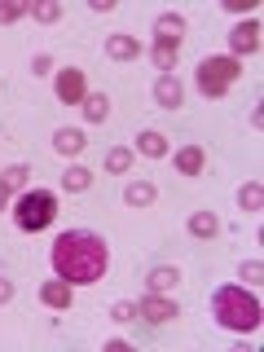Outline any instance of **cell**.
<instances>
[{"label":"cell","instance_id":"6da1fadb","mask_svg":"<svg viewBox=\"0 0 264 352\" xmlns=\"http://www.w3.org/2000/svg\"><path fill=\"white\" fill-rule=\"evenodd\" d=\"M49 264H53V278H62L71 286H93L110 269V247L93 229H66V234L53 238Z\"/></svg>","mask_w":264,"mask_h":352},{"label":"cell","instance_id":"7a4b0ae2","mask_svg":"<svg viewBox=\"0 0 264 352\" xmlns=\"http://www.w3.org/2000/svg\"><path fill=\"white\" fill-rule=\"evenodd\" d=\"M212 317L234 335H251L260 330V300L247 286H216L212 291Z\"/></svg>","mask_w":264,"mask_h":352},{"label":"cell","instance_id":"3957f363","mask_svg":"<svg viewBox=\"0 0 264 352\" xmlns=\"http://www.w3.org/2000/svg\"><path fill=\"white\" fill-rule=\"evenodd\" d=\"M53 220H58V198L49 190H27L14 203V225L22 234H40V229H49Z\"/></svg>","mask_w":264,"mask_h":352},{"label":"cell","instance_id":"277c9868","mask_svg":"<svg viewBox=\"0 0 264 352\" xmlns=\"http://www.w3.org/2000/svg\"><path fill=\"white\" fill-rule=\"evenodd\" d=\"M242 75V62L238 58H203L198 62V71H194V80H198V93L203 97H212V102H220V97L229 93V84H234Z\"/></svg>","mask_w":264,"mask_h":352},{"label":"cell","instance_id":"5b68a950","mask_svg":"<svg viewBox=\"0 0 264 352\" xmlns=\"http://www.w3.org/2000/svg\"><path fill=\"white\" fill-rule=\"evenodd\" d=\"M137 317L141 322H150V326H168V322H176L181 317V304L176 300H168V295H141V304H137Z\"/></svg>","mask_w":264,"mask_h":352},{"label":"cell","instance_id":"8992f818","mask_svg":"<svg viewBox=\"0 0 264 352\" xmlns=\"http://www.w3.org/2000/svg\"><path fill=\"white\" fill-rule=\"evenodd\" d=\"M53 93H58V102H66V106H80L84 93H88L84 71H80V66H62L58 80H53Z\"/></svg>","mask_w":264,"mask_h":352},{"label":"cell","instance_id":"52a82bcc","mask_svg":"<svg viewBox=\"0 0 264 352\" xmlns=\"http://www.w3.org/2000/svg\"><path fill=\"white\" fill-rule=\"evenodd\" d=\"M251 53H260V22L256 18H247V22H238L234 31H229V58H251Z\"/></svg>","mask_w":264,"mask_h":352},{"label":"cell","instance_id":"ba28073f","mask_svg":"<svg viewBox=\"0 0 264 352\" xmlns=\"http://www.w3.org/2000/svg\"><path fill=\"white\" fill-rule=\"evenodd\" d=\"M154 102H159V110H176L185 102V88H181V80H176V71L154 80Z\"/></svg>","mask_w":264,"mask_h":352},{"label":"cell","instance_id":"9c48e42d","mask_svg":"<svg viewBox=\"0 0 264 352\" xmlns=\"http://www.w3.org/2000/svg\"><path fill=\"white\" fill-rule=\"evenodd\" d=\"M185 40V18L181 14H159L154 18V44H176L181 49Z\"/></svg>","mask_w":264,"mask_h":352},{"label":"cell","instance_id":"30bf717a","mask_svg":"<svg viewBox=\"0 0 264 352\" xmlns=\"http://www.w3.org/2000/svg\"><path fill=\"white\" fill-rule=\"evenodd\" d=\"M141 53V40L128 36V31H115V36H106V58L110 62H132Z\"/></svg>","mask_w":264,"mask_h":352},{"label":"cell","instance_id":"8fae6325","mask_svg":"<svg viewBox=\"0 0 264 352\" xmlns=\"http://www.w3.org/2000/svg\"><path fill=\"white\" fill-rule=\"evenodd\" d=\"M40 300L62 313V308H71V304H75V286H71V282H62V278H53V282H44V286H40Z\"/></svg>","mask_w":264,"mask_h":352},{"label":"cell","instance_id":"7c38bea8","mask_svg":"<svg viewBox=\"0 0 264 352\" xmlns=\"http://www.w3.org/2000/svg\"><path fill=\"white\" fill-rule=\"evenodd\" d=\"M176 282H181V269H176V264H154V269L146 273V286L154 295H168Z\"/></svg>","mask_w":264,"mask_h":352},{"label":"cell","instance_id":"4fadbf2b","mask_svg":"<svg viewBox=\"0 0 264 352\" xmlns=\"http://www.w3.org/2000/svg\"><path fill=\"white\" fill-rule=\"evenodd\" d=\"M84 146H88V137H84L80 128H58V132H53V150L66 154V159H71V154H80Z\"/></svg>","mask_w":264,"mask_h":352},{"label":"cell","instance_id":"5bb4252c","mask_svg":"<svg viewBox=\"0 0 264 352\" xmlns=\"http://www.w3.org/2000/svg\"><path fill=\"white\" fill-rule=\"evenodd\" d=\"M203 163H207L203 146H181V150H176V172H181V176H198Z\"/></svg>","mask_w":264,"mask_h":352},{"label":"cell","instance_id":"9a60e30c","mask_svg":"<svg viewBox=\"0 0 264 352\" xmlns=\"http://www.w3.org/2000/svg\"><path fill=\"white\" fill-rule=\"evenodd\" d=\"M84 119H88V124H106V119H110V97L106 93H84Z\"/></svg>","mask_w":264,"mask_h":352},{"label":"cell","instance_id":"2e32d148","mask_svg":"<svg viewBox=\"0 0 264 352\" xmlns=\"http://www.w3.org/2000/svg\"><path fill=\"white\" fill-rule=\"evenodd\" d=\"M154 194H159V190H154L150 181H128V185H124V203H128V207H150Z\"/></svg>","mask_w":264,"mask_h":352},{"label":"cell","instance_id":"e0dca14e","mask_svg":"<svg viewBox=\"0 0 264 352\" xmlns=\"http://www.w3.org/2000/svg\"><path fill=\"white\" fill-rule=\"evenodd\" d=\"M137 150L146 154V159H163V154H168V137H163V132H154V128H146L137 137Z\"/></svg>","mask_w":264,"mask_h":352},{"label":"cell","instance_id":"ac0fdd59","mask_svg":"<svg viewBox=\"0 0 264 352\" xmlns=\"http://www.w3.org/2000/svg\"><path fill=\"white\" fill-rule=\"evenodd\" d=\"M88 185H93V172H88V168H80V163L62 172V190H66V194H84Z\"/></svg>","mask_w":264,"mask_h":352},{"label":"cell","instance_id":"d6986e66","mask_svg":"<svg viewBox=\"0 0 264 352\" xmlns=\"http://www.w3.org/2000/svg\"><path fill=\"white\" fill-rule=\"evenodd\" d=\"M190 234H194V238H216V234H220L216 212H194V216H190Z\"/></svg>","mask_w":264,"mask_h":352},{"label":"cell","instance_id":"ffe728a7","mask_svg":"<svg viewBox=\"0 0 264 352\" xmlns=\"http://www.w3.org/2000/svg\"><path fill=\"white\" fill-rule=\"evenodd\" d=\"M238 207H242V212H260V207H264V185L260 181H247L238 190Z\"/></svg>","mask_w":264,"mask_h":352},{"label":"cell","instance_id":"44dd1931","mask_svg":"<svg viewBox=\"0 0 264 352\" xmlns=\"http://www.w3.org/2000/svg\"><path fill=\"white\" fill-rule=\"evenodd\" d=\"M27 14L36 18V22H58L62 18V5H58V0H31Z\"/></svg>","mask_w":264,"mask_h":352},{"label":"cell","instance_id":"7402d4cb","mask_svg":"<svg viewBox=\"0 0 264 352\" xmlns=\"http://www.w3.org/2000/svg\"><path fill=\"white\" fill-rule=\"evenodd\" d=\"M176 53H181V49H176V44H154V49H150V62L159 66L163 75H168L172 66H176Z\"/></svg>","mask_w":264,"mask_h":352},{"label":"cell","instance_id":"603a6c76","mask_svg":"<svg viewBox=\"0 0 264 352\" xmlns=\"http://www.w3.org/2000/svg\"><path fill=\"white\" fill-rule=\"evenodd\" d=\"M27 176H31L27 163H14V168L0 172V185H5V190H22V185H27Z\"/></svg>","mask_w":264,"mask_h":352},{"label":"cell","instance_id":"cb8c5ba5","mask_svg":"<svg viewBox=\"0 0 264 352\" xmlns=\"http://www.w3.org/2000/svg\"><path fill=\"white\" fill-rule=\"evenodd\" d=\"M128 168H132V150L128 146L106 150V172H128Z\"/></svg>","mask_w":264,"mask_h":352},{"label":"cell","instance_id":"d4e9b609","mask_svg":"<svg viewBox=\"0 0 264 352\" xmlns=\"http://www.w3.org/2000/svg\"><path fill=\"white\" fill-rule=\"evenodd\" d=\"M110 322H119V326H124V322H137V304H132V300H119L115 308H110Z\"/></svg>","mask_w":264,"mask_h":352},{"label":"cell","instance_id":"484cf974","mask_svg":"<svg viewBox=\"0 0 264 352\" xmlns=\"http://www.w3.org/2000/svg\"><path fill=\"white\" fill-rule=\"evenodd\" d=\"M22 14H27L22 0H0V27H5V22H18Z\"/></svg>","mask_w":264,"mask_h":352},{"label":"cell","instance_id":"4316f807","mask_svg":"<svg viewBox=\"0 0 264 352\" xmlns=\"http://www.w3.org/2000/svg\"><path fill=\"white\" fill-rule=\"evenodd\" d=\"M238 278H242V282H260V278H264V264H260V260H247V264L238 269Z\"/></svg>","mask_w":264,"mask_h":352},{"label":"cell","instance_id":"83f0119b","mask_svg":"<svg viewBox=\"0 0 264 352\" xmlns=\"http://www.w3.org/2000/svg\"><path fill=\"white\" fill-rule=\"evenodd\" d=\"M31 71H36V75H49V71H53V58H49V53H36V62H31Z\"/></svg>","mask_w":264,"mask_h":352},{"label":"cell","instance_id":"f1b7e54d","mask_svg":"<svg viewBox=\"0 0 264 352\" xmlns=\"http://www.w3.org/2000/svg\"><path fill=\"white\" fill-rule=\"evenodd\" d=\"M9 300H14V282L0 278V304H9Z\"/></svg>","mask_w":264,"mask_h":352},{"label":"cell","instance_id":"f546056e","mask_svg":"<svg viewBox=\"0 0 264 352\" xmlns=\"http://www.w3.org/2000/svg\"><path fill=\"white\" fill-rule=\"evenodd\" d=\"M5 207H9V190H5V185H0V212H5Z\"/></svg>","mask_w":264,"mask_h":352}]
</instances>
